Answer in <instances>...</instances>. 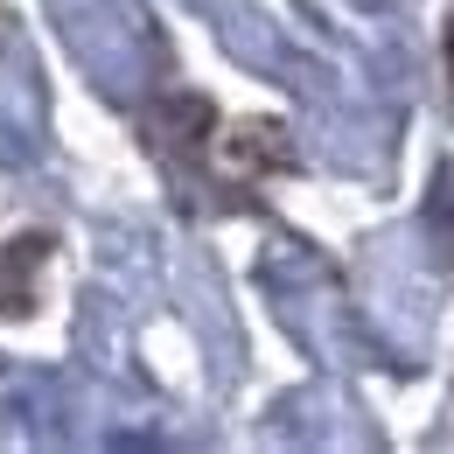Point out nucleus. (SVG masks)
Instances as JSON below:
<instances>
[{"label": "nucleus", "mask_w": 454, "mask_h": 454, "mask_svg": "<svg viewBox=\"0 0 454 454\" xmlns=\"http://www.w3.org/2000/svg\"><path fill=\"white\" fill-rule=\"evenodd\" d=\"M448 77H454V21H448Z\"/></svg>", "instance_id": "1"}]
</instances>
